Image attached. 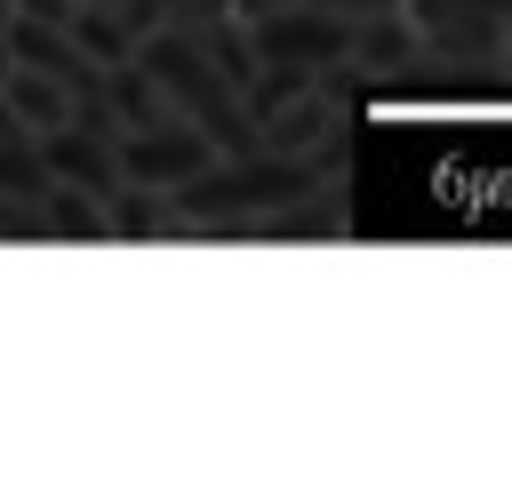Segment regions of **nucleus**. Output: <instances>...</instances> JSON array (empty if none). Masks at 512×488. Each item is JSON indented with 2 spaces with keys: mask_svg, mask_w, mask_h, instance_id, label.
Wrapping results in <instances>:
<instances>
[{
  "mask_svg": "<svg viewBox=\"0 0 512 488\" xmlns=\"http://www.w3.org/2000/svg\"><path fill=\"white\" fill-rule=\"evenodd\" d=\"M200 48L216 56V72H224L232 88H248V80L264 72V48H256V24H240V16H216V24L200 32Z\"/></svg>",
  "mask_w": 512,
  "mask_h": 488,
  "instance_id": "f8f14e48",
  "label": "nucleus"
},
{
  "mask_svg": "<svg viewBox=\"0 0 512 488\" xmlns=\"http://www.w3.org/2000/svg\"><path fill=\"white\" fill-rule=\"evenodd\" d=\"M136 64L168 88V104L192 120V128H208L216 136V152L224 160H248L256 152V120H248V96L216 72V56L200 48V32H176V24H160V32H144L136 40Z\"/></svg>",
  "mask_w": 512,
  "mask_h": 488,
  "instance_id": "f257e3e1",
  "label": "nucleus"
},
{
  "mask_svg": "<svg viewBox=\"0 0 512 488\" xmlns=\"http://www.w3.org/2000/svg\"><path fill=\"white\" fill-rule=\"evenodd\" d=\"M40 208H48V240H112V208L80 184H56Z\"/></svg>",
  "mask_w": 512,
  "mask_h": 488,
  "instance_id": "9d476101",
  "label": "nucleus"
},
{
  "mask_svg": "<svg viewBox=\"0 0 512 488\" xmlns=\"http://www.w3.org/2000/svg\"><path fill=\"white\" fill-rule=\"evenodd\" d=\"M16 136H32V128H24V112H16L8 88H0V144H16Z\"/></svg>",
  "mask_w": 512,
  "mask_h": 488,
  "instance_id": "a211bd4d",
  "label": "nucleus"
},
{
  "mask_svg": "<svg viewBox=\"0 0 512 488\" xmlns=\"http://www.w3.org/2000/svg\"><path fill=\"white\" fill-rule=\"evenodd\" d=\"M112 152H120V176H128V184H152V192H176V184H192L200 168H216V160H224V152H216V136H208V128H192V120L128 128Z\"/></svg>",
  "mask_w": 512,
  "mask_h": 488,
  "instance_id": "f03ea898",
  "label": "nucleus"
},
{
  "mask_svg": "<svg viewBox=\"0 0 512 488\" xmlns=\"http://www.w3.org/2000/svg\"><path fill=\"white\" fill-rule=\"evenodd\" d=\"M48 192H56V168H48L40 136L0 144V200H48Z\"/></svg>",
  "mask_w": 512,
  "mask_h": 488,
  "instance_id": "ddd939ff",
  "label": "nucleus"
},
{
  "mask_svg": "<svg viewBox=\"0 0 512 488\" xmlns=\"http://www.w3.org/2000/svg\"><path fill=\"white\" fill-rule=\"evenodd\" d=\"M320 8H336V16L368 24V16H392V8H408V0H320Z\"/></svg>",
  "mask_w": 512,
  "mask_h": 488,
  "instance_id": "dca6fc26",
  "label": "nucleus"
},
{
  "mask_svg": "<svg viewBox=\"0 0 512 488\" xmlns=\"http://www.w3.org/2000/svg\"><path fill=\"white\" fill-rule=\"evenodd\" d=\"M40 152H48V168H56V184H80V192H96V200H112L128 176H120V152L104 144V136H88L80 120L72 128H56V136H40Z\"/></svg>",
  "mask_w": 512,
  "mask_h": 488,
  "instance_id": "423d86ee",
  "label": "nucleus"
},
{
  "mask_svg": "<svg viewBox=\"0 0 512 488\" xmlns=\"http://www.w3.org/2000/svg\"><path fill=\"white\" fill-rule=\"evenodd\" d=\"M8 104L24 112V128H32V136H56V128H72V112H80V96H72L64 80L32 72V64H16V80H8Z\"/></svg>",
  "mask_w": 512,
  "mask_h": 488,
  "instance_id": "6e6552de",
  "label": "nucleus"
},
{
  "mask_svg": "<svg viewBox=\"0 0 512 488\" xmlns=\"http://www.w3.org/2000/svg\"><path fill=\"white\" fill-rule=\"evenodd\" d=\"M72 40H80V48H88V56H96V64H104V72H112V64H128V56H136V32H128V16H120V8H112V0H88V8H80V16H72Z\"/></svg>",
  "mask_w": 512,
  "mask_h": 488,
  "instance_id": "9b49d317",
  "label": "nucleus"
},
{
  "mask_svg": "<svg viewBox=\"0 0 512 488\" xmlns=\"http://www.w3.org/2000/svg\"><path fill=\"white\" fill-rule=\"evenodd\" d=\"M288 8H296V0H232L240 24H272V16H288Z\"/></svg>",
  "mask_w": 512,
  "mask_h": 488,
  "instance_id": "f3484780",
  "label": "nucleus"
},
{
  "mask_svg": "<svg viewBox=\"0 0 512 488\" xmlns=\"http://www.w3.org/2000/svg\"><path fill=\"white\" fill-rule=\"evenodd\" d=\"M424 56H432V48H424V24H416L408 8L368 16V24L352 32V72H368V80H408Z\"/></svg>",
  "mask_w": 512,
  "mask_h": 488,
  "instance_id": "39448f33",
  "label": "nucleus"
},
{
  "mask_svg": "<svg viewBox=\"0 0 512 488\" xmlns=\"http://www.w3.org/2000/svg\"><path fill=\"white\" fill-rule=\"evenodd\" d=\"M16 80V40H8V24H0V88Z\"/></svg>",
  "mask_w": 512,
  "mask_h": 488,
  "instance_id": "6ab92c4d",
  "label": "nucleus"
},
{
  "mask_svg": "<svg viewBox=\"0 0 512 488\" xmlns=\"http://www.w3.org/2000/svg\"><path fill=\"white\" fill-rule=\"evenodd\" d=\"M352 16H336V8H320V0H296L288 16H272V24H256V48H264V64H352Z\"/></svg>",
  "mask_w": 512,
  "mask_h": 488,
  "instance_id": "7ed1b4c3",
  "label": "nucleus"
},
{
  "mask_svg": "<svg viewBox=\"0 0 512 488\" xmlns=\"http://www.w3.org/2000/svg\"><path fill=\"white\" fill-rule=\"evenodd\" d=\"M344 80H352V64H328V80H320L312 96H296L288 112H272V120L256 128V152H280V160L328 152V144L344 136Z\"/></svg>",
  "mask_w": 512,
  "mask_h": 488,
  "instance_id": "20e7f679",
  "label": "nucleus"
},
{
  "mask_svg": "<svg viewBox=\"0 0 512 488\" xmlns=\"http://www.w3.org/2000/svg\"><path fill=\"white\" fill-rule=\"evenodd\" d=\"M0 240H48V208L40 200H0Z\"/></svg>",
  "mask_w": 512,
  "mask_h": 488,
  "instance_id": "4468645a",
  "label": "nucleus"
},
{
  "mask_svg": "<svg viewBox=\"0 0 512 488\" xmlns=\"http://www.w3.org/2000/svg\"><path fill=\"white\" fill-rule=\"evenodd\" d=\"M496 8H504V16H512V0H496Z\"/></svg>",
  "mask_w": 512,
  "mask_h": 488,
  "instance_id": "aec40b11",
  "label": "nucleus"
},
{
  "mask_svg": "<svg viewBox=\"0 0 512 488\" xmlns=\"http://www.w3.org/2000/svg\"><path fill=\"white\" fill-rule=\"evenodd\" d=\"M216 16H232V0H160V24L176 32H208Z\"/></svg>",
  "mask_w": 512,
  "mask_h": 488,
  "instance_id": "2eb2a0df",
  "label": "nucleus"
},
{
  "mask_svg": "<svg viewBox=\"0 0 512 488\" xmlns=\"http://www.w3.org/2000/svg\"><path fill=\"white\" fill-rule=\"evenodd\" d=\"M320 80H328V72H320V64H264V72H256V80H248V88H240V96H248V120H256V128H264V120H272V112H288V104H296V96H312V88H320Z\"/></svg>",
  "mask_w": 512,
  "mask_h": 488,
  "instance_id": "1a4fd4ad",
  "label": "nucleus"
},
{
  "mask_svg": "<svg viewBox=\"0 0 512 488\" xmlns=\"http://www.w3.org/2000/svg\"><path fill=\"white\" fill-rule=\"evenodd\" d=\"M104 104L120 112V128H168V120H184V112L168 104V88H160V80H152L136 56L104 72Z\"/></svg>",
  "mask_w": 512,
  "mask_h": 488,
  "instance_id": "0eeeda50",
  "label": "nucleus"
}]
</instances>
